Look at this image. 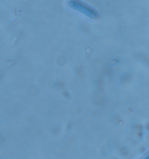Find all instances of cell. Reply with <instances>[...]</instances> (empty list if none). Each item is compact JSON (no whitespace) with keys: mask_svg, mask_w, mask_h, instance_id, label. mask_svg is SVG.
I'll use <instances>...</instances> for the list:
<instances>
[{"mask_svg":"<svg viewBox=\"0 0 149 159\" xmlns=\"http://www.w3.org/2000/svg\"><path fill=\"white\" fill-rule=\"evenodd\" d=\"M69 5L73 9L78 11L92 19H96L98 16L97 12L94 8L78 0H71L69 2Z\"/></svg>","mask_w":149,"mask_h":159,"instance_id":"obj_1","label":"cell"}]
</instances>
